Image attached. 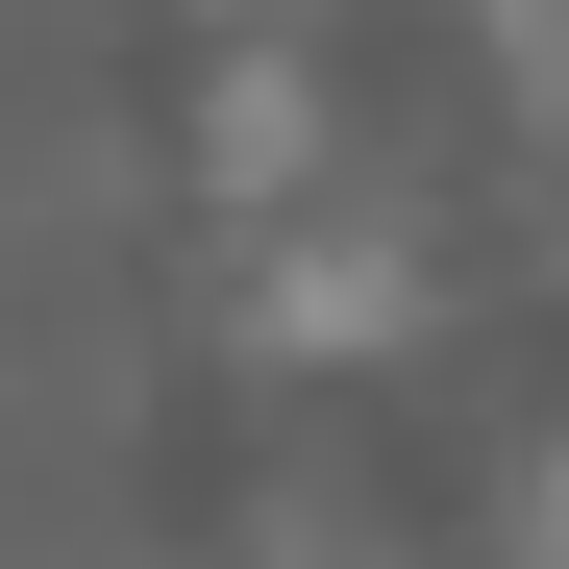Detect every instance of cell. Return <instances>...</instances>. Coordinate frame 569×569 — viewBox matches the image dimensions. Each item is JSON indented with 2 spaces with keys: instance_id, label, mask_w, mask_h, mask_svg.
Listing matches in <instances>:
<instances>
[{
  "instance_id": "6da1fadb",
  "label": "cell",
  "mask_w": 569,
  "mask_h": 569,
  "mask_svg": "<svg viewBox=\"0 0 569 569\" xmlns=\"http://www.w3.org/2000/svg\"><path fill=\"white\" fill-rule=\"evenodd\" d=\"M397 322H421V272H397V248H322V223L272 248V347H298V371H371Z\"/></svg>"
},
{
  "instance_id": "7a4b0ae2",
  "label": "cell",
  "mask_w": 569,
  "mask_h": 569,
  "mask_svg": "<svg viewBox=\"0 0 569 569\" xmlns=\"http://www.w3.org/2000/svg\"><path fill=\"white\" fill-rule=\"evenodd\" d=\"M223 173H248V199H298V173H322V124H298V74H272V50L223 74Z\"/></svg>"
},
{
  "instance_id": "3957f363",
  "label": "cell",
  "mask_w": 569,
  "mask_h": 569,
  "mask_svg": "<svg viewBox=\"0 0 569 569\" xmlns=\"http://www.w3.org/2000/svg\"><path fill=\"white\" fill-rule=\"evenodd\" d=\"M496 520H520V569H569V446H520V496H496Z\"/></svg>"
}]
</instances>
